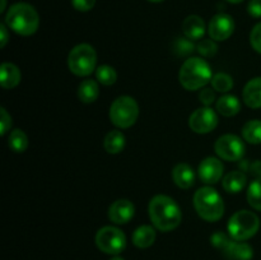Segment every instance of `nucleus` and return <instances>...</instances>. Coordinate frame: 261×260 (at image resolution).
<instances>
[{"label":"nucleus","mask_w":261,"mask_h":260,"mask_svg":"<svg viewBox=\"0 0 261 260\" xmlns=\"http://www.w3.org/2000/svg\"><path fill=\"white\" fill-rule=\"evenodd\" d=\"M148 213L153 226L162 232L173 231L182 221V213L178 204L171 196L162 194L150 199Z\"/></svg>","instance_id":"obj_1"},{"label":"nucleus","mask_w":261,"mask_h":260,"mask_svg":"<svg viewBox=\"0 0 261 260\" xmlns=\"http://www.w3.org/2000/svg\"><path fill=\"white\" fill-rule=\"evenodd\" d=\"M5 24L20 36H32L40 27V15L37 10L27 3H15L8 9Z\"/></svg>","instance_id":"obj_2"},{"label":"nucleus","mask_w":261,"mask_h":260,"mask_svg":"<svg viewBox=\"0 0 261 260\" xmlns=\"http://www.w3.org/2000/svg\"><path fill=\"white\" fill-rule=\"evenodd\" d=\"M213 78L211 65L203 58H189L184 61L178 73V81L186 91L203 89Z\"/></svg>","instance_id":"obj_3"},{"label":"nucleus","mask_w":261,"mask_h":260,"mask_svg":"<svg viewBox=\"0 0 261 260\" xmlns=\"http://www.w3.org/2000/svg\"><path fill=\"white\" fill-rule=\"evenodd\" d=\"M196 213L206 222H217L224 214V201L216 189L211 186L200 188L193 198Z\"/></svg>","instance_id":"obj_4"},{"label":"nucleus","mask_w":261,"mask_h":260,"mask_svg":"<svg viewBox=\"0 0 261 260\" xmlns=\"http://www.w3.org/2000/svg\"><path fill=\"white\" fill-rule=\"evenodd\" d=\"M97 54L93 46L79 43L74 46L68 55L69 70L76 76H88L96 71Z\"/></svg>","instance_id":"obj_5"},{"label":"nucleus","mask_w":261,"mask_h":260,"mask_svg":"<svg viewBox=\"0 0 261 260\" xmlns=\"http://www.w3.org/2000/svg\"><path fill=\"white\" fill-rule=\"evenodd\" d=\"M227 228H228L229 236L233 240L246 241L257 233L260 228V219L254 212L242 209V211L236 212L229 218Z\"/></svg>","instance_id":"obj_6"},{"label":"nucleus","mask_w":261,"mask_h":260,"mask_svg":"<svg viewBox=\"0 0 261 260\" xmlns=\"http://www.w3.org/2000/svg\"><path fill=\"white\" fill-rule=\"evenodd\" d=\"M139 106L130 96H120L110 107V120L119 129H129L137 122Z\"/></svg>","instance_id":"obj_7"},{"label":"nucleus","mask_w":261,"mask_h":260,"mask_svg":"<svg viewBox=\"0 0 261 260\" xmlns=\"http://www.w3.org/2000/svg\"><path fill=\"white\" fill-rule=\"evenodd\" d=\"M96 245L105 254L119 255L126 247V236L117 227L105 226L97 231Z\"/></svg>","instance_id":"obj_8"},{"label":"nucleus","mask_w":261,"mask_h":260,"mask_svg":"<svg viewBox=\"0 0 261 260\" xmlns=\"http://www.w3.org/2000/svg\"><path fill=\"white\" fill-rule=\"evenodd\" d=\"M214 150L221 160L228 162H236L244 158L246 152V145L244 140L234 134H224L217 139Z\"/></svg>","instance_id":"obj_9"},{"label":"nucleus","mask_w":261,"mask_h":260,"mask_svg":"<svg viewBox=\"0 0 261 260\" xmlns=\"http://www.w3.org/2000/svg\"><path fill=\"white\" fill-rule=\"evenodd\" d=\"M217 125H218V115L212 107L208 106L195 110L189 119V126L198 134H208L216 129Z\"/></svg>","instance_id":"obj_10"},{"label":"nucleus","mask_w":261,"mask_h":260,"mask_svg":"<svg viewBox=\"0 0 261 260\" xmlns=\"http://www.w3.org/2000/svg\"><path fill=\"white\" fill-rule=\"evenodd\" d=\"M234 20L233 18L226 13L216 14L209 22L208 32L212 40L214 41H226L233 35L234 32Z\"/></svg>","instance_id":"obj_11"},{"label":"nucleus","mask_w":261,"mask_h":260,"mask_svg":"<svg viewBox=\"0 0 261 260\" xmlns=\"http://www.w3.org/2000/svg\"><path fill=\"white\" fill-rule=\"evenodd\" d=\"M224 166L219 158L206 157L200 162L198 173L200 180L206 185H213L223 177Z\"/></svg>","instance_id":"obj_12"},{"label":"nucleus","mask_w":261,"mask_h":260,"mask_svg":"<svg viewBox=\"0 0 261 260\" xmlns=\"http://www.w3.org/2000/svg\"><path fill=\"white\" fill-rule=\"evenodd\" d=\"M135 214V206L127 199H119L109 208V218L115 224H126Z\"/></svg>","instance_id":"obj_13"},{"label":"nucleus","mask_w":261,"mask_h":260,"mask_svg":"<svg viewBox=\"0 0 261 260\" xmlns=\"http://www.w3.org/2000/svg\"><path fill=\"white\" fill-rule=\"evenodd\" d=\"M222 254L228 260H251L254 256V250L247 242L236 241L232 239Z\"/></svg>","instance_id":"obj_14"},{"label":"nucleus","mask_w":261,"mask_h":260,"mask_svg":"<svg viewBox=\"0 0 261 260\" xmlns=\"http://www.w3.org/2000/svg\"><path fill=\"white\" fill-rule=\"evenodd\" d=\"M242 99L250 109H261V76L247 82L242 91Z\"/></svg>","instance_id":"obj_15"},{"label":"nucleus","mask_w":261,"mask_h":260,"mask_svg":"<svg viewBox=\"0 0 261 260\" xmlns=\"http://www.w3.org/2000/svg\"><path fill=\"white\" fill-rule=\"evenodd\" d=\"M184 35L191 41L201 40L205 35V22L201 17L196 14H191L185 18L182 23Z\"/></svg>","instance_id":"obj_16"},{"label":"nucleus","mask_w":261,"mask_h":260,"mask_svg":"<svg viewBox=\"0 0 261 260\" xmlns=\"http://www.w3.org/2000/svg\"><path fill=\"white\" fill-rule=\"evenodd\" d=\"M172 180L180 189H190L195 184V172L188 163H178L172 170Z\"/></svg>","instance_id":"obj_17"},{"label":"nucleus","mask_w":261,"mask_h":260,"mask_svg":"<svg viewBox=\"0 0 261 260\" xmlns=\"http://www.w3.org/2000/svg\"><path fill=\"white\" fill-rule=\"evenodd\" d=\"M22 74L19 68L13 63H3L0 66V83L4 89L15 88L20 83Z\"/></svg>","instance_id":"obj_18"},{"label":"nucleus","mask_w":261,"mask_h":260,"mask_svg":"<svg viewBox=\"0 0 261 260\" xmlns=\"http://www.w3.org/2000/svg\"><path fill=\"white\" fill-rule=\"evenodd\" d=\"M247 177L242 171H231L224 176L222 186L228 194H239L245 189Z\"/></svg>","instance_id":"obj_19"},{"label":"nucleus","mask_w":261,"mask_h":260,"mask_svg":"<svg viewBox=\"0 0 261 260\" xmlns=\"http://www.w3.org/2000/svg\"><path fill=\"white\" fill-rule=\"evenodd\" d=\"M216 109L222 116L232 117L237 115L241 110V102L233 94H224L219 97L216 102Z\"/></svg>","instance_id":"obj_20"},{"label":"nucleus","mask_w":261,"mask_h":260,"mask_svg":"<svg viewBox=\"0 0 261 260\" xmlns=\"http://www.w3.org/2000/svg\"><path fill=\"white\" fill-rule=\"evenodd\" d=\"M155 241V229L152 226L138 227L133 233V244L139 249H148L152 246Z\"/></svg>","instance_id":"obj_21"},{"label":"nucleus","mask_w":261,"mask_h":260,"mask_svg":"<svg viewBox=\"0 0 261 260\" xmlns=\"http://www.w3.org/2000/svg\"><path fill=\"white\" fill-rule=\"evenodd\" d=\"M99 96V86L94 79H84L78 88V98L83 103H93Z\"/></svg>","instance_id":"obj_22"},{"label":"nucleus","mask_w":261,"mask_h":260,"mask_svg":"<svg viewBox=\"0 0 261 260\" xmlns=\"http://www.w3.org/2000/svg\"><path fill=\"white\" fill-rule=\"evenodd\" d=\"M103 148L110 154H117L125 148V135L120 130H111L107 133L103 140Z\"/></svg>","instance_id":"obj_23"},{"label":"nucleus","mask_w":261,"mask_h":260,"mask_svg":"<svg viewBox=\"0 0 261 260\" xmlns=\"http://www.w3.org/2000/svg\"><path fill=\"white\" fill-rule=\"evenodd\" d=\"M242 138L250 144H261V120H250L242 127Z\"/></svg>","instance_id":"obj_24"},{"label":"nucleus","mask_w":261,"mask_h":260,"mask_svg":"<svg viewBox=\"0 0 261 260\" xmlns=\"http://www.w3.org/2000/svg\"><path fill=\"white\" fill-rule=\"evenodd\" d=\"M9 148L15 153H23L28 148V137L23 130L14 129L9 134Z\"/></svg>","instance_id":"obj_25"},{"label":"nucleus","mask_w":261,"mask_h":260,"mask_svg":"<svg viewBox=\"0 0 261 260\" xmlns=\"http://www.w3.org/2000/svg\"><path fill=\"white\" fill-rule=\"evenodd\" d=\"M212 88L219 93H227L233 87V79L227 73H217L212 78Z\"/></svg>","instance_id":"obj_26"},{"label":"nucleus","mask_w":261,"mask_h":260,"mask_svg":"<svg viewBox=\"0 0 261 260\" xmlns=\"http://www.w3.org/2000/svg\"><path fill=\"white\" fill-rule=\"evenodd\" d=\"M96 79L103 86H112L117 81V73L112 66L110 65H99L96 69Z\"/></svg>","instance_id":"obj_27"},{"label":"nucleus","mask_w":261,"mask_h":260,"mask_svg":"<svg viewBox=\"0 0 261 260\" xmlns=\"http://www.w3.org/2000/svg\"><path fill=\"white\" fill-rule=\"evenodd\" d=\"M247 201L255 211L261 212V178H255L247 189Z\"/></svg>","instance_id":"obj_28"},{"label":"nucleus","mask_w":261,"mask_h":260,"mask_svg":"<svg viewBox=\"0 0 261 260\" xmlns=\"http://www.w3.org/2000/svg\"><path fill=\"white\" fill-rule=\"evenodd\" d=\"M196 51L204 58H213L218 51V46H217L216 41L212 38H204L196 45Z\"/></svg>","instance_id":"obj_29"},{"label":"nucleus","mask_w":261,"mask_h":260,"mask_svg":"<svg viewBox=\"0 0 261 260\" xmlns=\"http://www.w3.org/2000/svg\"><path fill=\"white\" fill-rule=\"evenodd\" d=\"M231 240H232L231 236L226 235L224 232L218 231V232H214V233L211 236V244L213 245L216 249H218L219 251H223V250L228 246Z\"/></svg>","instance_id":"obj_30"},{"label":"nucleus","mask_w":261,"mask_h":260,"mask_svg":"<svg viewBox=\"0 0 261 260\" xmlns=\"http://www.w3.org/2000/svg\"><path fill=\"white\" fill-rule=\"evenodd\" d=\"M250 43L256 53L261 54V22L252 28L250 33Z\"/></svg>","instance_id":"obj_31"},{"label":"nucleus","mask_w":261,"mask_h":260,"mask_svg":"<svg viewBox=\"0 0 261 260\" xmlns=\"http://www.w3.org/2000/svg\"><path fill=\"white\" fill-rule=\"evenodd\" d=\"M195 46L191 43V40H184V38H178L176 41L175 45V51H177L178 55H188V54L193 53Z\"/></svg>","instance_id":"obj_32"},{"label":"nucleus","mask_w":261,"mask_h":260,"mask_svg":"<svg viewBox=\"0 0 261 260\" xmlns=\"http://www.w3.org/2000/svg\"><path fill=\"white\" fill-rule=\"evenodd\" d=\"M199 98H200V102L204 106L211 107V105L214 103V101H217L216 91L213 88H206V87H204L200 91V93H199Z\"/></svg>","instance_id":"obj_33"},{"label":"nucleus","mask_w":261,"mask_h":260,"mask_svg":"<svg viewBox=\"0 0 261 260\" xmlns=\"http://www.w3.org/2000/svg\"><path fill=\"white\" fill-rule=\"evenodd\" d=\"M0 124H2V130H0V134L4 137L8 132H9L10 126H12V116L8 114L7 110L4 107L0 109Z\"/></svg>","instance_id":"obj_34"},{"label":"nucleus","mask_w":261,"mask_h":260,"mask_svg":"<svg viewBox=\"0 0 261 260\" xmlns=\"http://www.w3.org/2000/svg\"><path fill=\"white\" fill-rule=\"evenodd\" d=\"M94 4H96V0H71V5L78 12H89L93 9Z\"/></svg>","instance_id":"obj_35"},{"label":"nucleus","mask_w":261,"mask_h":260,"mask_svg":"<svg viewBox=\"0 0 261 260\" xmlns=\"http://www.w3.org/2000/svg\"><path fill=\"white\" fill-rule=\"evenodd\" d=\"M247 12L252 18H261V0H250Z\"/></svg>","instance_id":"obj_36"},{"label":"nucleus","mask_w":261,"mask_h":260,"mask_svg":"<svg viewBox=\"0 0 261 260\" xmlns=\"http://www.w3.org/2000/svg\"><path fill=\"white\" fill-rule=\"evenodd\" d=\"M0 35H2L0 36V46H2V48H4L7 42L9 41V33H8V28L5 23L0 24Z\"/></svg>","instance_id":"obj_37"},{"label":"nucleus","mask_w":261,"mask_h":260,"mask_svg":"<svg viewBox=\"0 0 261 260\" xmlns=\"http://www.w3.org/2000/svg\"><path fill=\"white\" fill-rule=\"evenodd\" d=\"M249 172L251 173L254 177L256 178H261V161H255V162L250 163V168Z\"/></svg>","instance_id":"obj_38"},{"label":"nucleus","mask_w":261,"mask_h":260,"mask_svg":"<svg viewBox=\"0 0 261 260\" xmlns=\"http://www.w3.org/2000/svg\"><path fill=\"white\" fill-rule=\"evenodd\" d=\"M7 7V0H2V7H0V13H3Z\"/></svg>","instance_id":"obj_39"},{"label":"nucleus","mask_w":261,"mask_h":260,"mask_svg":"<svg viewBox=\"0 0 261 260\" xmlns=\"http://www.w3.org/2000/svg\"><path fill=\"white\" fill-rule=\"evenodd\" d=\"M226 2L232 3V4H240V3H242L244 0H226Z\"/></svg>","instance_id":"obj_40"},{"label":"nucleus","mask_w":261,"mask_h":260,"mask_svg":"<svg viewBox=\"0 0 261 260\" xmlns=\"http://www.w3.org/2000/svg\"><path fill=\"white\" fill-rule=\"evenodd\" d=\"M110 260H125V259H122V257L119 256V255H114V256H112Z\"/></svg>","instance_id":"obj_41"},{"label":"nucleus","mask_w":261,"mask_h":260,"mask_svg":"<svg viewBox=\"0 0 261 260\" xmlns=\"http://www.w3.org/2000/svg\"><path fill=\"white\" fill-rule=\"evenodd\" d=\"M148 2H150V3H161V2H163V0H148Z\"/></svg>","instance_id":"obj_42"}]
</instances>
